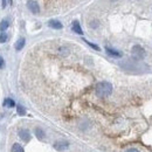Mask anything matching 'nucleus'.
<instances>
[{"instance_id":"9b49d317","label":"nucleus","mask_w":152,"mask_h":152,"mask_svg":"<svg viewBox=\"0 0 152 152\" xmlns=\"http://www.w3.org/2000/svg\"><path fill=\"white\" fill-rule=\"evenodd\" d=\"M8 26H9L8 20H2V21L0 22V32H1V33L5 32V30L8 28Z\"/></svg>"},{"instance_id":"39448f33","label":"nucleus","mask_w":152,"mask_h":152,"mask_svg":"<svg viewBox=\"0 0 152 152\" xmlns=\"http://www.w3.org/2000/svg\"><path fill=\"white\" fill-rule=\"evenodd\" d=\"M19 137L24 140V142H28L30 139V133L28 130H26V129H22V130H20L19 131Z\"/></svg>"},{"instance_id":"20e7f679","label":"nucleus","mask_w":152,"mask_h":152,"mask_svg":"<svg viewBox=\"0 0 152 152\" xmlns=\"http://www.w3.org/2000/svg\"><path fill=\"white\" fill-rule=\"evenodd\" d=\"M68 146H69V143L66 140H59V142L54 143V149L58 151H64L68 149Z\"/></svg>"},{"instance_id":"dca6fc26","label":"nucleus","mask_w":152,"mask_h":152,"mask_svg":"<svg viewBox=\"0 0 152 152\" xmlns=\"http://www.w3.org/2000/svg\"><path fill=\"white\" fill-rule=\"evenodd\" d=\"M86 41V43H88L90 47H92L94 49H96V50H99V47L98 46H96V45H94V43H91V42H89V41H87V40H84Z\"/></svg>"},{"instance_id":"f3484780","label":"nucleus","mask_w":152,"mask_h":152,"mask_svg":"<svg viewBox=\"0 0 152 152\" xmlns=\"http://www.w3.org/2000/svg\"><path fill=\"white\" fill-rule=\"evenodd\" d=\"M90 26L91 27H94V28L97 27V26H98V21H92V24H90Z\"/></svg>"},{"instance_id":"0eeeda50","label":"nucleus","mask_w":152,"mask_h":152,"mask_svg":"<svg viewBox=\"0 0 152 152\" xmlns=\"http://www.w3.org/2000/svg\"><path fill=\"white\" fill-rule=\"evenodd\" d=\"M48 25H49V27H52V28H54V30H61L63 26H62V24H61L60 21H58V20H50L49 22H48Z\"/></svg>"},{"instance_id":"ddd939ff","label":"nucleus","mask_w":152,"mask_h":152,"mask_svg":"<svg viewBox=\"0 0 152 152\" xmlns=\"http://www.w3.org/2000/svg\"><path fill=\"white\" fill-rule=\"evenodd\" d=\"M35 135H36V137H37L39 139H42V138L45 137V132H43V130H41L40 128H36V129H35Z\"/></svg>"},{"instance_id":"6e6552de","label":"nucleus","mask_w":152,"mask_h":152,"mask_svg":"<svg viewBox=\"0 0 152 152\" xmlns=\"http://www.w3.org/2000/svg\"><path fill=\"white\" fill-rule=\"evenodd\" d=\"M105 50H107V53H108L109 55H111V56H115V58H121V56H122L121 52H118V50H115V49H112V48H109V47H107V48H105Z\"/></svg>"},{"instance_id":"1a4fd4ad","label":"nucleus","mask_w":152,"mask_h":152,"mask_svg":"<svg viewBox=\"0 0 152 152\" xmlns=\"http://www.w3.org/2000/svg\"><path fill=\"white\" fill-rule=\"evenodd\" d=\"M25 42H26V40H25L24 37H20V39L17 41V43H15V49H17V50H21V49L24 48V46H25Z\"/></svg>"},{"instance_id":"f257e3e1","label":"nucleus","mask_w":152,"mask_h":152,"mask_svg":"<svg viewBox=\"0 0 152 152\" xmlns=\"http://www.w3.org/2000/svg\"><path fill=\"white\" fill-rule=\"evenodd\" d=\"M112 92V86L109 82H99L96 86V95L98 97H108Z\"/></svg>"},{"instance_id":"6ab92c4d","label":"nucleus","mask_w":152,"mask_h":152,"mask_svg":"<svg viewBox=\"0 0 152 152\" xmlns=\"http://www.w3.org/2000/svg\"><path fill=\"white\" fill-rule=\"evenodd\" d=\"M126 152H139L138 150H136V149H130V150H128Z\"/></svg>"},{"instance_id":"f8f14e48","label":"nucleus","mask_w":152,"mask_h":152,"mask_svg":"<svg viewBox=\"0 0 152 152\" xmlns=\"http://www.w3.org/2000/svg\"><path fill=\"white\" fill-rule=\"evenodd\" d=\"M12 152H24V148H22L20 144L15 143V144L12 146Z\"/></svg>"},{"instance_id":"2eb2a0df","label":"nucleus","mask_w":152,"mask_h":152,"mask_svg":"<svg viewBox=\"0 0 152 152\" xmlns=\"http://www.w3.org/2000/svg\"><path fill=\"white\" fill-rule=\"evenodd\" d=\"M7 39H8L7 33H6V32H2V33L0 34V42H1V43H4V42H6V41H7Z\"/></svg>"},{"instance_id":"4468645a","label":"nucleus","mask_w":152,"mask_h":152,"mask_svg":"<svg viewBox=\"0 0 152 152\" xmlns=\"http://www.w3.org/2000/svg\"><path fill=\"white\" fill-rule=\"evenodd\" d=\"M17 111H18V114H19L20 116L26 115V109H25L22 105H17Z\"/></svg>"},{"instance_id":"423d86ee","label":"nucleus","mask_w":152,"mask_h":152,"mask_svg":"<svg viewBox=\"0 0 152 152\" xmlns=\"http://www.w3.org/2000/svg\"><path fill=\"white\" fill-rule=\"evenodd\" d=\"M71 30H73V32H75L76 34H80V35H82V34H83V30H82L81 26H80V22H79L77 20L73 21V25H71Z\"/></svg>"},{"instance_id":"7ed1b4c3","label":"nucleus","mask_w":152,"mask_h":152,"mask_svg":"<svg viewBox=\"0 0 152 152\" xmlns=\"http://www.w3.org/2000/svg\"><path fill=\"white\" fill-rule=\"evenodd\" d=\"M27 7H28V9H30V12L34 13V14H39V12H40V6H39V4L35 2V1H33V0H30V1L27 2Z\"/></svg>"},{"instance_id":"f03ea898","label":"nucleus","mask_w":152,"mask_h":152,"mask_svg":"<svg viewBox=\"0 0 152 152\" xmlns=\"http://www.w3.org/2000/svg\"><path fill=\"white\" fill-rule=\"evenodd\" d=\"M132 55H133V58L136 60H140V59H143L145 56V50L140 46H135L132 48Z\"/></svg>"},{"instance_id":"9d476101","label":"nucleus","mask_w":152,"mask_h":152,"mask_svg":"<svg viewBox=\"0 0 152 152\" xmlns=\"http://www.w3.org/2000/svg\"><path fill=\"white\" fill-rule=\"evenodd\" d=\"M4 105L7 107V108H13V107L15 105V103H14V101H13L12 98H6V99L4 101Z\"/></svg>"},{"instance_id":"a211bd4d","label":"nucleus","mask_w":152,"mask_h":152,"mask_svg":"<svg viewBox=\"0 0 152 152\" xmlns=\"http://www.w3.org/2000/svg\"><path fill=\"white\" fill-rule=\"evenodd\" d=\"M4 64H5V61H4V59L0 56V69L4 67Z\"/></svg>"}]
</instances>
